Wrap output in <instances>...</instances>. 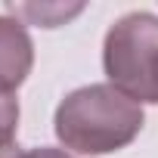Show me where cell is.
<instances>
[{"instance_id":"cell-5","label":"cell","mask_w":158,"mask_h":158,"mask_svg":"<svg viewBox=\"0 0 158 158\" xmlns=\"http://www.w3.org/2000/svg\"><path fill=\"white\" fill-rule=\"evenodd\" d=\"M19 158H74V155H68L65 149H50V146H40V149H28V152H22Z\"/></svg>"},{"instance_id":"cell-2","label":"cell","mask_w":158,"mask_h":158,"mask_svg":"<svg viewBox=\"0 0 158 158\" xmlns=\"http://www.w3.org/2000/svg\"><path fill=\"white\" fill-rule=\"evenodd\" d=\"M102 68L109 84L130 99L158 106V16L127 13L109 31L102 44Z\"/></svg>"},{"instance_id":"cell-4","label":"cell","mask_w":158,"mask_h":158,"mask_svg":"<svg viewBox=\"0 0 158 158\" xmlns=\"http://www.w3.org/2000/svg\"><path fill=\"white\" fill-rule=\"evenodd\" d=\"M19 133V99L0 93V149L16 146Z\"/></svg>"},{"instance_id":"cell-3","label":"cell","mask_w":158,"mask_h":158,"mask_svg":"<svg viewBox=\"0 0 158 158\" xmlns=\"http://www.w3.org/2000/svg\"><path fill=\"white\" fill-rule=\"evenodd\" d=\"M34 65V44L25 25L13 16H0V93L16 96Z\"/></svg>"},{"instance_id":"cell-6","label":"cell","mask_w":158,"mask_h":158,"mask_svg":"<svg viewBox=\"0 0 158 158\" xmlns=\"http://www.w3.org/2000/svg\"><path fill=\"white\" fill-rule=\"evenodd\" d=\"M19 146H10V149H0V158H19Z\"/></svg>"},{"instance_id":"cell-1","label":"cell","mask_w":158,"mask_h":158,"mask_svg":"<svg viewBox=\"0 0 158 158\" xmlns=\"http://www.w3.org/2000/svg\"><path fill=\"white\" fill-rule=\"evenodd\" d=\"M146 124L143 106L115 84H87L71 90L53 118V130L65 152L109 155L130 146Z\"/></svg>"}]
</instances>
